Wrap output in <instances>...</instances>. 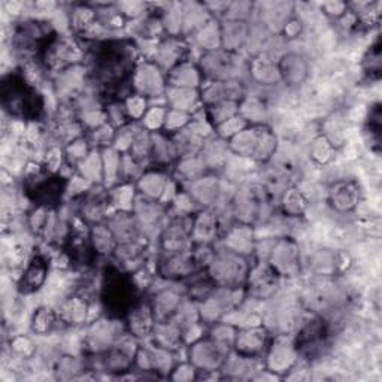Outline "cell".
Segmentation results:
<instances>
[{"instance_id": "6da1fadb", "label": "cell", "mask_w": 382, "mask_h": 382, "mask_svg": "<svg viewBox=\"0 0 382 382\" xmlns=\"http://www.w3.org/2000/svg\"><path fill=\"white\" fill-rule=\"evenodd\" d=\"M45 272H47V265L42 257H35L30 265L28 266V270H25L23 281H21V292L24 293H30L35 292V290L39 288L45 280Z\"/></svg>"}]
</instances>
